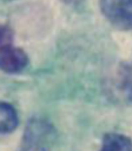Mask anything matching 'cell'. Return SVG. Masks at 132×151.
I'll return each instance as SVG.
<instances>
[{"instance_id":"1","label":"cell","mask_w":132,"mask_h":151,"mask_svg":"<svg viewBox=\"0 0 132 151\" xmlns=\"http://www.w3.org/2000/svg\"><path fill=\"white\" fill-rule=\"evenodd\" d=\"M55 137V129L48 120L31 118L25 126L21 143L16 151H50Z\"/></svg>"},{"instance_id":"2","label":"cell","mask_w":132,"mask_h":151,"mask_svg":"<svg viewBox=\"0 0 132 151\" xmlns=\"http://www.w3.org/2000/svg\"><path fill=\"white\" fill-rule=\"evenodd\" d=\"M100 11L114 27L132 31V0H99Z\"/></svg>"},{"instance_id":"3","label":"cell","mask_w":132,"mask_h":151,"mask_svg":"<svg viewBox=\"0 0 132 151\" xmlns=\"http://www.w3.org/2000/svg\"><path fill=\"white\" fill-rule=\"evenodd\" d=\"M28 65V55L26 52L15 47L14 45H8L0 48V68L9 74H15L26 68Z\"/></svg>"},{"instance_id":"4","label":"cell","mask_w":132,"mask_h":151,"mask_svg":"<svg viewBox=\"0 0 132 151\" xmlns=\"http://www.w3.org/2000/svg\"><path fill=\"white\" fill-rule=\"evenodd\" d=\"M99 151H132V139L121 133H106Z\"/></svg>"},{"instance_id":"5","label":"cell","mask_w":132,"mask_h":151,"mask_svg":"<svg viewBox=\"0 0 132 151\" xmlns=\"http://www.w3.org/2000/svg\"><path fill=\"white\" fill-rule=\"evenodd\" d=\"M19 125V117L15 109L6 101L0 100V134L13 132Z\"/></svg>"},{"instance_id":"6","label":"cell","mask_w":132,"mask_h":151,"mask_svg":"<svg viewBox=\"0 0 132 151\" xmlns=\"http://www.w3.org/2000/svg\"><path fill=\"white\" fill-rule=\"evenodd\" d=\"M118 86L124 98L132 103V61L124 64L119 70Z\"/></svg>"},{"instance_id":"7","label":"cell","mask_w":132,"mask_h":151,"mask_svg":"<svg viewBox=\"0 0 132 151\" xmlns=\"http://www.w3.org/2000/svg\"><path fill=\"white\" fill-rule=\"evenodd\" d=\"M14 33L11 26L7 24H0V48L8 45H13Z\"/></svg>"}]
</instances>
